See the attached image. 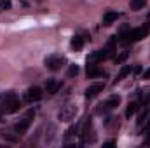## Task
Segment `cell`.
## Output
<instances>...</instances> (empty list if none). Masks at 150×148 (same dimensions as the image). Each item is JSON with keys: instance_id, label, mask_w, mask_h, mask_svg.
<instances>
[{"instance_id": "obj_1", "label": "cell", "mask_w": 150, "mask_h": 148, "mask_svg": "<svg viewBox=\"0 0 150 148\" xmlns=\"http://www.w3.org/2000/svg\"><path fill=\"white\" fill-rule=\"evenodd\" d=\"M80 138H82V145H93L96 141V132H94V127H93V120L91 118H86Z\"/></svg>"}, {"instance_id": "obj_2", "label": "cell", "mask_w": 150, "mask_h": 148, "mask_svg": "<svg viewBox=\"0 0 150 148\" xmlns=\"http://www.w3.org/2000/svg\"><path fill=\"white\" fill-rule=\"evenodd\" d=\"M119 105H120V96H119V94H113V96H110L105 103L98 105V108H96V115H105V113H108V111L115 110Z\"/></svg>"}, {"instance_id": "obj_3", "label": "cell", "mask_w": 150, "mask_h": 148, "mask_svg": "<svg viewBox=\"0 0 150 148\" xmlns=\"http://www.w3.org/2000/svg\"><path fill=\"white\" fill-rule=\"evenodd\" d=\"M44 63H45V66H47L51 72H58V70H61V66H65L67 58H65V56H59V54H52V56L45 58Z\"/></svg>"}, {"instance_id": "obj_4", "label": "cell", "mask_w": 150, "mask_h": 148, "mask_svg": "<svg viewBox=\"0 0 150 148\" xmlns=\"http://www.w3.org/2000/svg\"><path fill=\"white\" fill-rule=\"evenodd\" d=\"M79 113V108H77V105L75 103H67L63 108H61V111H59V120L61 122H70V120H74L75 115Z\"/></svg>"}, {"instance_id": "obj_5", "label": "cell", "mask_w": 150, "mask_h": 148, "mask_svg": "<svg viewBox=\"0 0 150 148\" xmlns=\"http://www.w3.org/2000/svg\"><path fill=\"white\" fill-rule=\"evenodd\" d=\"M33 115H35V111L30 110L26 113V117L25 118H21L16 125H14V131H16V134H19V136H23V134H26V131H28V127H30V124H32V118H33Z\"/></svg>"}, {"instance_id": "obj_6", "label": "cell", "mask_w": 150, "mask_h": 148, "mask_svg": "<svg viewBox=\"0 0 150 148\" xmlns=\"http://www.w3.org/2000/svg\"><path fill=\"white\" fill-rule=\"evenodd\" d=\"M19 108H21V101H19L18 98H14V99L4 103V105L0 106V111H2V113H16V111H19Z\"/></svg>"}, {"instance_id": "obj_7", "label": "cell", "mask_w": 150, "mask_h": 148, "mask_svg": "<svg viewBox=\"0 0 150 148\" xmlns=\"http://www.w3.org/2000/svg\"><path fill=\"white\" fill-rule=\"evenodd\" d=\"M103 89H105V84H101V82L91 84V85L86 89V99H93V98H96L100 92H103Z\"/></svg>"}, {"instance_id": "obj_8", "label": "cell", "mask_w": 150, "mask_h": 148, "mask_svg": "<svg viewBox=\"0 0 150 148\" xmlns=\"http://www.w3.org/2000/svg\"><path fill=\"white\" fill-rule=\"evenodd\" d=\"M56 134H58V129H56L54 124H47L44 127V141L45 143H52L54 138H56Z\"/></svg>"}, {"instance_id": "obj_9", "label": "cell", "mask_w": 150, "mask_h": 148, "mask_svg": "<svg viewBox=\"0 0 150 148\" xmlns=\"http://www.w3.org/2000/svg\"><path fill=\"white\" fill-rule=\"evenodd\" d=\"M42 94H44V92H42L40 87H37V85H35V87H30L28 92H26V99H28L30 103H33V101H40V99H42Z\"/></svg>"}, {"instance_id": "obj_10", "label": "cell", "mask_w": 150, "mask_h": 148, "mask_svg": "<svg viewBox=\"0 0 150 148\" xmlns=\"http://www.w3.org/2000/svg\"><path fill=\"white\" fill-rule=\"evenodd\" d=\"M86 73H87V78H96V77H101L103 72L100 70L98 63H87V70H86Z\"/></svg>"}, {"instance_id": "obj_11", "label": "cell", "mask_w": 150, "mask_h": 148, "mask_svg": "<svg viewBox=\"0 0 150 148\" xmlns=\"http://www.w3.org/2000/svg\"><path fill=\"white\" fill-rule=\"evenodd\" d=\"M59 87H61V84L56 82V80H52V78L45 82V91H47L49 94H56V92L59 91Z\"/></svg>"}, {"instance_id": "obj_12", "label": "cell", "mask_w": 150, "mask_h": 148, "mask_svg": "<svg viewBox=\"0 0 150 148\" xmlns=\"http://www.w3.org/2000/svg\"><path fill=\"white\" fill-rule=\"evenodd\" d=\"M119 19V12H113V11H108L105 16H103V25L105 26H110L113 21H117Z\"/></svg>"}, {"instance_id": "obj_13", "label": "cell", "mask_w": 150, "mask_h": 148, "mask_svg": "<svg viewBox=\"0 0 150 148\" xmlns=\"http://www.w3.org/2000/svg\"><path fill=\"white\" fill-rule=\"evenodd\" d=\"M70 47L74 49V51H82V47H84V38L80 37V35H75L72 38V42H70Z\"/></svg>"}, {"instance_id": "obj_14", "label": "cell", "mask_w": 150, "mask_h": 148, "mask_svg": "<svg viewBox=\"0 0 150 148\" xmlns=\"http://www.w3.org/2000/svg\"><path fill=\"white\" fill-rule=\"evenodd\" d=\"M145 5H147V0H131L129 2L131 11H142V9H145Z\"/></svg>"}, {"instance_id": "obj_15", "label": "cell", "mask_w": 150, "mask_h": 148, "mask_svg": "<svg viewBox=\"0 0 150 148\" xmlns=\"http://www.w3.org/2000/svg\"><path fill=\"white\" fill-rule=\"evenodd\" d=\"M14 98H16V92H14V91H7V92H2V94H0V106H2L4 103L11 101V99H14Z\"/></svg>"}, {"instance_id": "obj_16", "label": "cell", "mask_w": 150, "mask_h": 148, "mask_svg": "<svg viewBox=\"0 0 150 148\" xmlns=\"http://www.w3.org/2000/svg\"><path fill=\"white\" fill-rule=\"evenodd\" d=\"M136 110H138V101H129V105H127V108H126V117L131 118V115H134Z\"/></svg>"}, {"instance_id": "obj_17", "label": "cell", "mask_w": 150, "mask_h": 148, "mask_svg": "<svg viewBox=\"0 0 150 148\" xmlns=\"http://www.w3.org/2000/svg\"><path fill=\"white\" fill-rule=\"evenodd\" d=\"M129 72H131V66H122V70L119 72V75H117V78L113 80V84H117V82H120V80H122V78H124V77H126L127 73H129Z\"/></svg>"}, {"instance_id": "obj_18", "label": "cell", "mask_w": 150, "mask_h": 148, "mask_svg": "<svg viewBox=\"0 0 150 148\" xmlns=\"http://www.w3.org/2000/svg\"><path fill=\"white\" fill-rule=\"evenodd\" d=\"M77 75H79V66H77V65H70L67 77H68V78H74V77H77Z\"/></svg>"}, {"instance_id": "obj_19", "label": "cell", "mask_w": 150, "mask_h": 148, "mask_svg": "<svg viewBox=\"0 0 150 148\" xmlns=\"http://www.w3.org/2000/svg\"><path fill=\"white\" fill-rule=\"evenodd\" d=\"M127 56H129V51H122V52H120V54H119V56L115 58V63H117V65H120V63H124Z\"/></svg>"}, {"instance_id": "obj_20", "label": "cell", "mask_w": 150, "mask_h": 148, "mask_svg": "<svg viewBox=\"0 0 150 148\" xmlns=\"http://www.w3.org/2000/svg\"><path fill=\"white\" fill-rule=\"evenodd\" d=\"M2 136H4L5 140H9V141H18V140H19V134H18V136H12L11 132H4Z\"/></svg>"}, {"instance_id": "obj_21", "label": "cell", "mask_w": 150, "mask_h": 148, "mask_svg": "<svg viewBox=\"0 0 150 148\" xmlns=\"http://www.w3.org/2000/svg\"><path fill=\"white\" fill-rule=\"evenodd\" d=\"M0 7H2V9H5V11H7V9H11V0H2V2H0Z\"/></svg>"}, {"instance_id": "obj_22", "label": "cell", "mask_w": 150, "mask_h": 148, "mask_svg": "<svg viewBox=\"0 0 150 148\" xmlns=\"http://www.w3.org/2000/svg\"><path fill=\"white\" fill-rule=\"evenodd\" d=\"M74 132H75V127H70V129L67 131V138H70V136H74Z\"/></svg>"}, {"instance_id": "obj_23", "label": "cell", "mask_w": 150, "mask_h": 148, "mask_svg": "<svg viewBox=\"0 0 150 148\" xmlns=\"http://www.w3.org/2000/svg\"><path fill=\"white\" fill-rule=\"evenodd\" d=\"M143 78H145V80H149V78H150V68L143 72Z\"/></svg>"}, {"instance_id": "obj_24", "label": "cell", "mask_w": 150, "mask_h": 148, "mask_svg": "<svg viewBox=\"0 0 150 148\" xmlns=\"http://www.w3.org/2000/svg\"><path fill=\"white\" fill-rule=\"evenodd\" d=\"M113 145H115V141H113V140H112V141H107V143H105V147H113Z\"/></svg>"}, {"instance_id": "obj_25", "label": "cell", "mask_w": 150, "mask_h": 148, "mask_svg": "<svg viewBox=\"0 0 150 148\" xmlns=\"http://www.w3.org/2000/svg\"><path fill=\"white\" fill-rule=\"evenodd\" d=\"M147 26L150 28V12H149V19H147Z\"/></svg>"}, {"instance_id": "obj_26", "label": "cell", "mask_w": 150, "mask_h": 148, "mask_svg": "<svg viewBox=\"0 0 150 148\" xmlns=\"http://www.w3.org/2000/svg\"><path fill=\"white\" fill-rule=\"evenodd\" d=\"M0 117H2V111H0Z\"/></svg>"}]
</instances>
